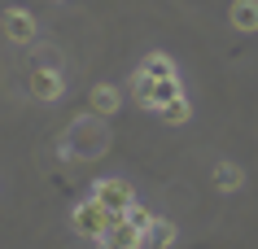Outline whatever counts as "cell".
I'll list each match as a JSON object with an SVG mask.
<instances>
[{
  "mask_svg": "<svg viewBox=\"0 0 258 249\" xmlns=\"http://www.w3.org/2000/svg\"><path fill=\"white\" fill-rule=\"evenodd\" d=\"M215 188H219V193H236V188H245V171L236 162H215Z\"/></svg>",
  "mask_w": 258,
  "mask_h": 249,
  "instance_id": "obj_11",
  "label": "cell"
},
{
  "mask_svg": "<svg viewBox=\"0 0 258 249\" xmlns=\"http://www.w3.org/2000/svg\"><path fill=\"white\" fill-rule=\"evenodd\" d=\"M136 70H145V74H153V79H179L175 57H166V53H145Z\"/></svg>",
  "mask_w": 258,
  "mask_h": 249,
  "instance_id": "obj_10",
  "label": "cell"
},
{
  "mask_svg": "<svg viewBox=\"0 0 258 249\" xmlns=\"http://www.w3.org/2000/svg\"><path fill=\"white\" fill-rule=\"evenodd\" d=\"M122 214H114V210L105 206V201H96V197H83V201H75V210H70V232L83 236V240H105L109 232H114V223H118Z\"/></svg>",
  "mask_w": 258,
  "mask_h": 249,
  "instance_id": "obj_2",
  "label": "cell"
},
{
  "mask_svg": "<svg viewBox=\"0 0 258 249\" xmlns=\"http://www.w3.org/2000/svg\"><path fill=\"white\" fill-rule=\"evenodd\" d=\"M0 31H5V40H9V44H35V35H40L35 14L22 9V5H9V9L0 14Z\"/></svg>",
  "mask_w": 258,
  "mask_h": 249,
  "instance_id": "obj_4",
  "label": "cell"
},
{
  "mask_svg": "<svg viewBox=\"0 0 258 249\" xmlns=\"http://www.w3.org/2000/svg\"><path fill=\"white\" fill-rule=\"evenodd\" d=\"M162 118H166V123H171V127L188 123V118H192V101H188V92H184V97H175V101H171V105H166V110H162Z\"/></svg>",
  "mask_w": 258,
  "mask_h": 249,
  "instance_id": "obj_13",
  "label": "cell"
},
{
  "mask_svg": "<svg viewBox=\"0 0 258 249\" xmlns=\"http://www.w3.org/2000/svg\"><path fill=\"white\" fill-rule=\"evenodd\" d=\"M175 240H179V227H175L171 219H158V223H153V236H149L153 249H171Z\"/></svg>",
  "mask_w": 258,
  "mask_h": 249,
  "instance_id": "obj_12",
  "label": "cell"
},
{
  "mask_svg": "<svg viewBox=\"0 0 258 249\" xmlns=\"http://www.w3.org/2000/svg\"><path fill=\"white\" fill-rule=\"evenodd\" d=\"M92 197H96V201H105L114 214H127V210L136 206V188H132L127 180H118V175H109V180H96V184H92Z\"/></svg>",
  "mask_w": 258,
  "mask_h": 249,
  "instance_id": "obj_5",
  "label": "cell"
},
{
  "mask_svg": "<svg viewBox=\"0 0 258 249\" xmlns=\"http://www.w3.org/2000/svg\"><path fill=\"white\" fill-rule=\"evenodd\" d=\"M132 97H136V105L162 114L175 97H184V83L179 79H153V74H145V70H132Z\"/></svg>",
  "mask_w": 258,
  "mask_h": 249,
  "instance_id": "obj_3",
  "label": "cell"
},
{
  "mask_svg": "<svg viewBox=\"0 0 258 249\" xmlns=\"http://www.w3.org/2000/svg\"><path fill=\"white\" fill-rule=\"evenodd\" d=\"M57 149H61V157H79V162H88V157H101V153L109 149V127L101 114H79L75 123L61 131V140H57Z\"/></svg>",
  "mask_w": 258,
  "mask_h": 249,
  "instance_id": "obj_1",
  "label": "cell"
},
{
  "mask_svg": "<svg viewBox=\"0 0 258 249\" xmlns=\"http://www.w3.org/2000/svg\"><path fill=\"white\" fill-rule=\"evenodd\" d=\"M31 97L44 101V105H53V101L66 97V74H61V66H35L31 70Z\"/></svg>",
  "mask_w": 258,
  "mask_h": 249,
  "instance_id": "obj_6",
  "label": "cell"
},
{
  "mask_svg": "<svg viewBox=\"0 0 258 249\" xmlns=\"http://www.w3.org/2000/svg\"><path fill=\"white\" fill-rule=\"evenodd\" d=\"M145 245H149V236L140 232L136 223H127V219H118V223H114V232L101 240V249H145Z\"/></svg>",
  "mask_w": 258,
  "mask_h": 249,
  "instance_id": "obj_7",
  "label": "cell"
},
{
  "mask_svg": "<svg viewBox=\"0 0 258 249\" xmlns=\"http://www.w3.org/2000/svg\"><path fill=\"white\" fill-rule=\"evenodd\" d=\"M228 22L245 35H254L258 31V0H232L228 5Z\"/></svg>",
  "mask_w": 258,
  "mask_h": 249,
  "instance_id": "obj_9",
  "label": "cell"
},
{
  "mask_svg": "<svg viewBox=\"0 0 258 249\" xmlns=\"http://www.w3.org/2000/svg\"><path fill=\"white\" fill-rule=\"evenodd\" d=\"M122 105V92L114 88V83H92V92H88V110L101 114V118H114Z\"/></svg>",
  "mask_w": 258,
  "mask_h": 249,
  "instance_id": "obj_8",
  "label": "cell"
}]
</instances>
